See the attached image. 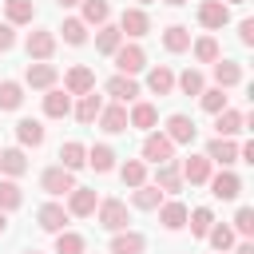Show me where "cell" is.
Returning <instances> with one entry per match:
<instances>
[{"label":"cell","instance_id":"6da1fadb","mask_svg":"<svg viewBox=\"0 0 254 254\" xmlns=\"http://www.w3.org/2000/svg\"><path fill=\"white\" fill-rule=\"evenodd\" d=\"M56 48H60V36H56V28H44V24H36V28L24 36V52H28V60H32V64H52Z\"/></svg>","mask_w":254,"mask_h":254},{"label":"cell","instance_id":"7a4b0ae2","mask_svg":"<svg viewBox=\"0 0 254 254\" xmlns=\"http://www.w3.org/2000/svg\"><path fill=\"white\" fill-rule=\"evenodd\" d=\"M91 218H95L99 230L115 234V230H127V226H131V206H127L123 198H99V206H95Z\"/></svg>","mask_w":254,"mask_h":254},{"label":"cell","instance_id":"3957f363","mask_svg":"<svg viewBox=\"0 0 254 254\" xmlns=\"http://www.w3.org/2000/svg\"><path fill=\"white\" fill-rule=\"evenodd\" d=\"M139 159L147 163V167H159V163H171L175 159V143L155 127V131H147L143 135V143H139Z\"/></svg>","mask_w":254,"mask_h":254},{"label":"cell","instance_id":"277c9868","mask_svg":"<svg viewBox=\"0 0 254 254\" xmlns=\"http://www.w3.org/2000/svg\"><path fill=\"white\" fill-rule=\"evenodd\" d=\"M115 28H119V36H123V40H135V44H139L143 36H151V28H155V24H151L147 8H135V4H131V8H123V12H119Z\"/></svg>","mask_w":254,"mask_h":254},{"label":"cell","instance_id":"5b68a950","mask_svg":"<svg viewBox=\"0 0 254 254\" xmlns=\"http://www.w3.org/2000/svg\"><path fill=\"white\" fill-rule=\"evenodd\" d=\"M111 64H115L119 75H139V71H147V48L135 44V40H123L119 52L111 56Z\"/></svg>","mask_w":254,"mask_h":254},{"label":"cell","instance_id":"8992f818","mask_svg":"<svg viewBox=\"0 0 254 254\" xmlns=\"http://www.w3.org/2000/svg\"><path fill=\"white\" fill-rule=\"evenodd\" d=\"M175 147H190L194 139H198V127H194V119L187 115V111H171L167 119H163V127H159Z\"/></svg>","mask_w":254,"mask_h":254},{"label":"cell","instance_id":"52a82bcc","mask_svg":"<svg viewBox=\"0 0 254 254\" xmlns=\"http://www.w3.org/2000/svg\"><path fill=\"white\" fill-rule=\"evenodd\" d=\"M75 187H79V183H75V175H71V171H64L60 163L40 171V190H44L48 198H67Z\"/></svg>","mask_w":254,"mask_h":254},{"label":"cell","instance_id":"ba28073f","mask_svg":"<svg viewBox=\"0 0 254 254\" xmlns=\"http://www.w3.org/2000/svg\"><path fill=\"white\" fill-rule=\"evenodd\" d=\"M67 222H71V214L64 210L60 198H48L44 206H36V226L44 234H60V230H67Z\"/></svg>","mask_w":254,"mask_h":254},{"label":"cell","instance_id":"9c48e42d","mask_svg":"<svg viewBox=\"0 0 254 254\" xmlns=\"http://www.w3.org/2000/svg\"><path fill=\"white\" fill-rule=\"evenodd\" d=\"M194 20H198V28H206V32L214 36V32H222V28L230 24V8H226L222 0H198Z\"/></svg>","mask_w":254,"mask_h":254},{"label":"cell","instance_id":"30bf717a","mask_svg":"<svg viewBox=\"0 0 254 254\" xmlns=\"http://www.w3.org/2000/svg\"><path fill=\"white\" fill-rule=\"evenodd\" d=\"M24 87H32V91H48V87H60V67L56 64H24V79H20Z\"/></svg>","mask_w":254,"mask_h":254},{"label":"cell","instance_id":"8fae6325","mask_svg":"<svg viewBox=\"0 0 254 254\" xmlns=\"http://www.w3.org/2000/svg\"><path fill=\"white\" fill-rule=\"evenodd\" d=\"M159 127V107L151 103V99H135V103H127V131H155Z\"/></svg>","mask_w":254,"mask_h":254},{"label":"cell","instance_id":"7c38bea8","mask_svg":"<svg viewBox=\"0 0 254 254\" xmlns=\"http://www.w3.org/2000/svg\"><path fill=\"white\" fill-rule=\"evenodd\" d=\"M206 187H210V194H214L218 202H234V198L242 194V179L234 175V167H222V171H214V175L206 179Z\"/></svg>","mask_w":254,"mask_h":254},{"label":"cell","instance_id":"4fadbf2b","mask_svg":"<svg viewBox=\"0 0 254 254\" xmlns=\"http://www.w3.org/2000/svg\"><path fill=\"white\" fill-rule=\"evenodd\" d=\"M16 147H24V151H36V147H44V139H48V127H44V119H32V115H24V119H16Z\"/></svg>","mask_w":254,"mask_h":254},{"label":"cell","instance_id":"5bb4252c","mask_svg":"<svg viewBox=\"0 0 254 254\" xmlns=\"http://www.w3.org/2000/svg\"><path fill=\"white\" fill-rule=\"evenodd\" d=\"M95 206H99V190H95V187H75V190L64 198V210H67L71 218H91Z\"/></svg>","mask_w":254,"mask_h":254},{"label":"cell","instance_id":"9a60e30c","mask_svg":"<svg viewBox=\"0 0 254 254\" xmlns=\"http://www.w3.org/2000/svg\"><path fill=\"white\" fill-rule=\"evenodd\" d=\"M64 91H67L71 99H79V95L95 91V71H91L87 64H71V67L64 71Z\"/></svg>","mask_w":254,"mask_h":254},{"label":"cell","instance_id":"2e32d148","mask_svg":"<svg viewBox=\"0 0 254 254\" xmlns=\"http://www.w3.org/2000/svg\"><path fill=\"white\" fill-rule=\"evenodd\" d=\"M143 87H147V95H159V99L175 95V67H171V64H151Z\"/></svg>","mask_w":254,"mask_h":254},{"label":"cell","instance_id":"e0dca14e","mask_svg":"<svg viewBox=\"0 0 254 254\" xmlns=\"http://www.w3.org/2000/svg\"><path fill=\"white\" fill-rule=\"evenodd\" d=\"M103 91L111 95V103H123V107H127V103H135V99L143 95L139 79H135V75H119V71H115V75L103 83Z\"/></svg>","mask_w":254,"mask_h":254},{"label":"cell","instance_id":"ac0fdd59","mask_svg":"<svg viewBox=\"0 0 254 254\" xmlns=\"http://www.w3.org/2000/svg\"><path fill=\"white\" fill-rule=\"evenodd\" d=\"M179 175H183V183H190V187H206V179L214 175V167H210V159L206 155H187V159H179Z\"/></svg>","mask_w":254,"mask_h":254},{"label":"cell","instance_id":"d6986e66","mask_svg":"<svg viewBox=\"0 0 254 254\" xmlns=\"http://www.w3.org/2000/svg\"><path fill=\"white\" fill-rule=\"evenodd\" d=\"M210 75H214V87H222V91H230V87H238L242 79H246V67L238 64V60H214L210 64Z\"/></svg>","mask_w":254,"mask_h":254},{"label":"cell","instance_id":"ffe728a7","mask_svg":"<svg viewBox=\"0 0 254 254\" xmlns=\"http://www.w3.org/2000/svg\"><path fill=\"white\" fill-rule=\"evenodd\" d=\"M187 214H190V206L183 202V198H163V206H159V222H163V230H187Z\"/></svg>","mask_w":254,"mask_h":254},{"label":"cell","instance_id":"44dd1931","mask_svg":"<svg viewBox=\"0 0 254 254\" xmlns=\"http://www.w3.org/2000/svg\"><path fill=\"white\" fill-rule=\"evenodd\" d=\"M28 151L24 147H0V179H20L28 175Z\"/></svg>","mask_w":254,"mask_h":254},{"label":"cell","instance_id":"7402d4cb","mask_svg":"<svg viewBox=\"0 0 254 254\" xmlns=\"http://www.w3.org/2000/svg\"><path fill=\"white\" fill-rule=\"evenodd\" d=\"M159 40H163V52H171V56H183V52H190V28L187 24H167L163 32H159Z\"/></svg>","mask_w":254,"mask_h":254},{"label":"cell","instance_id":"603a6c76","mask_svg":"<svg viewBox=\"0 0 254 254\" xmlns=\"http://www.w3.org/2000/svg\"><path fill=\"white\" fill-rule=\"evenodd\" d=\"M103 95L99 91H87V95H79L75 103H71V115H75V123H83V127H91L95 119H99V111H103Z\"/></svg>","mask_w":254,"mask_h":254},{"label":"cell","instance_id":"cb8c5ba5","mask_svg":"<svg viewBox=\"0 0 254 254\" xmlns=\"http://www.w3.org/2000/svg\"><path fill=\"white\" fill-rule=\"evenodd\" d=\"M95 127H99L103 135H123V131H127V107H123V103H103Z\"/></svg>","mask_w":254,"mask_h":254},{"label":"cell","instance_id":"d4e9b609","mask_svg":"<svg viewBox=\"0 0 254 254\" xmlns=\"http://www.w3.org/2000/svg\"><path fill=\"white\" fill-rule=\"evenodd\" d=\"M202 155L210 159V167H234V163H238V143H234V139H218V135H214V139L206 143V151H202Z\"/></svg>","mask_w":254,"mask_h":254},{"label":"cell","instance_id":"484cf974","mask_svg":"<svg viewBox=\"0 0 254 254\" xmlns=\"http://www.w3.org/2000/svg\"><path fill=\"white\" fill-rule=\"evenodd\" d=\"M163 198H167V194H163L155 183H143V187L127 190V206H131V210H159Z\"/></svg>","mask_w":254,"mask_h":254},{"label":"cell","instance_id":"4316f807","mask_svg":"<svg viewBox=\"0 0 254 254\" xmlns=\"http://www.w3.org/2000/svg\"><path fill=\"white\" fill-rule=\"evenodd\" d=\"M4 24L32 28L36 24V0H4Z\"/></svg>","mask_w":254,"mask_h":254},{"label":"cell","instance_id":"83f0119b","mask_svg":"<svg viewBox=\"0 0 254 254\" xmlns=\"http://www.w3.org/2000/svg\"><path fill=\"white\" fill-rule=\"evenodd\" d=\"M71 95L64 91V87H48L44 91V119H67L71 115Z\"/></svg>","mask_w":254,"mask_h":254},{"label":"cell","instance_id":"f1b7e54d","mask_svg":"<svg viewBox=\"0 0 254 254\" xmlns=\"http://www.w3.org/2000/svg\"><path fill=\"white\" fill-rule=\"evenodd\" d=\"M242 131H246V115H242L238 107H226V111L214 115V135H218V139H234V135H242Z\"/></svg>","mask_w":254,"mask_h":254},{"label":"cell","instance_id":"f546056e","mask_svg":"<svg viewBox=\"0 0 254 254\" xmlns=\"http://www.w3.org/2000/svg\"><path fill=\"white\" fill-rule=\"evenodd\" d=\"M115 159H119V155H115L111 143H91V147H87V167H91L95 175H111V171L119 167Z\"/></svg>","mask_w":254,"mask_h":254},{"label":"cell","instance_id":"4dcf8cb0","mask_svg":"<svg viewBox=\"0 0 254 254\" xmlns=\"http://www.w3.org/2000/svg\"><path fill=\"white\" fill-rule=\"evenodd\" d=\"M163 194H179L187 183H183V175H179V159H171V163H159L155 167V179H151Z\"/></svg>","mask_w":254,"mask_h":254},{"label":"cell","instance_id":"1f68e13d","mask_svg":"<svg viewBox=\"0 0 254 254\" xmlns=\"http://www.w3.org/2000/svg\"><path fill=\"white\" fill-rule=\"evenodd\" d=\"M107 250H111V254H143V250H147V238L127 226V230H115V234H111Z\"/></svg>","mask_w":254,"mask_h":254},{"label":"cell","instance_id":"d6a6232c","mask_svg":"<svg viewBox=\"0 0 254 254\" xmlns=\"http://www.w3.org/2000/svg\"><path fill=\"white\" fill-rule=\"evenodd\" d=\"M56 36H64V44H67V48H83V44L91 40V28H87L79 16H64V24L56 28Z\"/></svg>","mask_w":254,"mask_h":254},{"label":"cell","instance_id":"836d02e7","mask_svg":"<svg viewBox=\"0 0 254 254\" xmlns=\"http://www.w3.org/2000/svg\"><path fill=\"white\" fill-rule=\"evenodd\" d=\"M56 159H60V167H64V171H71V175H75V171H83V167H87V147H83L79 139H67V143H60V155H56Z\"/></svg>","mask_w":254,"mask_h":254},{"label":"cell","instance_id":"e575fe53","mask_svg":"<svg viewBox=\"0 0 254 254\" xmlns=\"http://www.w3.org/2000/svg\"><path fill=\"white\" fill-rule=\"evenodd\" d=\"M190 56H194V64H214V60H222V44L210 32H202L190 40Z\"/></svg>","mask_w":254,"mask_h":254},{"label":"cell","instance_id":"d590c367","mask_svg":"<svg viewBox=\"0 0 254 254\" xmlns=\"http://www.w3.org/2000/svg\"><path fill=\"white\" fill-rule=\"evenodd\" d=\"M202 87H206V75H202V67H183V71H175V91L179 95H202Z\"/></svg>","mask_w":254,"mask_h":254},{"label":"cell","instance_id":"8d00e7d4","mask_svg":"<svg viewBox=\"0 0 254 254\" xmlns=\"http://www.w3.org/2000/svg\"><path fill=\"white\" fill-rule=\"evenodd\" d=\"M79 20L87 28H103V24H111V4L107 0H83L79 4Z\"/></svg>","mask_w":254,"mask_h":254},{"label":"cell","instance_id":"74e56055","mask_svg":"<svg viewBox=\"0 0 254 254\" xmlns=\"http://www.w3.org/2000/svg\"><path fill=\"white\" fill-rule=\"evenodd\" d=\"M119 179H123V187H127V190H135V187L151 183V175H147V163H143V159H123V163H119Z\"/></svg>","mask_w":254,"mask_h":254},{"label":"cell","instance_id":"f35d334b","mask_svg":"<svg viewBox=\"0 0 254 254\" xmlns=\"http://www.w3.org/2000/svg\"><path fill=\"white\" fill-rule=\"evenodd\" d=\"M202 242H210V250H214V254H230V246L238 242V234L230 230V222H214V226L206 230V238H202Z\"/></svg>","mask_w":254,"mask_h":254},{"label":"cell","instance_id":"ab89813d","mask_svg":"<svg viewBox=\"0 0 254 254\" xmlns=\"http://www.w3.org/2000/svg\"><path fill=\"white\" fill-rule=\"evenodd\" d=\"M28 87L20 83V79H0V111H20L24 107V95Z\"/></svg>","mask_w":254,"mask_h":254},{"label":"cell","instance_id":"60d3db41","mask_svg":"<svg viewBox=\"0 0 254 254\" xmlns=\"http://www.w3.org/2000/svg\"><path fill=\"white\" fill-rule=\"evenodd\" d=\"M214 222H218V218H214V210H210V206H194V210L187 214V226H190V238H198V242L206 238V230H210Z\"/></svg>","mask_w":254,"mask_h":254},{"label":"cell","instance_id":"b9f144b4","mask_svg":"<svg viewBox=\"0 0 254 254\" xmlns=\"http://www.w3.org/2000/svg\"><path fill=\"white\" fill-rule=\"evenodd\" d=\"M56 238V254H87V238L79 234V230H60V234H52Z\"/></svg>","mask_w":254,"mask_h":254},{"label":"cell","instance_id":"7bdbcfd3","mask_svg":"<svg viewBox=\"0 0 254 254\" xmlns=\"http://www.w3.org/2000/svg\"><path fill=\"white\" fill-rule=\"evenodd\" d=\"M119 44H123V36H119V28H115V24L95 28V52H99V56H115V52H119Z\"/></svg>","mask_w":254,"mask_h":254},{"label":"cell","instance_id":"ee69618b","mask_svg":"<svg viewBox=\"0 0 254 254\" xmlns=\"http://www.w3.org/2000/svg\"><path fill=\"white\" fill-rule=\"evenodd\" d=\"M198 107H202L206 115H218V111H226V107H230V95H226L222 87H214V83H210V87H202Z\"/></svg>","mask_w":254,"mask_h":254},{"label":"cell","instance_id":"f6af8a7d","mask_svg":"<svg viewBox=\"0 0 254 254\" xmlns=\"http://www.w3.org/2000/svg\"><path fill=\"white\" fill-rule=\"evenodd\" d=\"M20 206H24V190H20V183H16V179H0V210L12 214V210H20Z\"/></svg>","mask_w":254,"mask_h":254},{"label":"cell","instance_id":"bcb514c9","mask_svg":"<svg viewBox=\"0 0 254 254\" xmlns=\"http://www.w3.org/2000/svg\"><path fill=\"white\" fill-rule=\"evenodd\" d=\"M230 230H234L238 238H254V206H238V210H234Z\"/></svg>","mask_w":254,"mask_h":254},{"label":"cell","instance_id":"7dc6e473","mask_svg":"<svg viewBox=\"0 0 254 254\" xmlns=\"http://www.w3.org/2000/svg\"><path fill=\"white\" fill-rule=\"evenodd\" d=\"M238 44H242V48H254V20H250V16L238 20Z\"/></svg>","mask_w":254,"mask_h":254},{"label":"cell","instance_id":"c3c4849f","mask_svg":"<svg viewBox=\"0 0 254 254\" xmlns=\"http://www.w3.org/2000/svg\"><path fill=\"white\" fill-rule=\"evenodd\" d=\"M12 48H16V28L0 20V56H4V52H12Z\"/></svg>","mask_w":254,"mask_h":254},{"label":"cell","instance_id":"681fc988","mask_svg":"<svg viewBox=\"0 0 254 254\" xmlns=\"http://www.w3.org/2000/svg\"><path fill=\"white\" fill-rule=\"evenodd\" d=\"M230 254H254V238H238V242L230 246Z\"/></svg>","mask_w":254,"mask_h":254},{"label":"cell","instance_id":"f907efd6","mask_svg":"<svg viewBox=\"0 0 254 254\" xmlns=\"http://www.w3.org/2000/svg\"><path fill=\"white\" fill-rule=\"evenodd\" d=\"M56 4H60V12H67V8H79L83 0H56Z\"/></svg>","mask_w":254,"mask_h":254},{"label":"cell","instance_id":"816d5d0a","mask_svg":"<svg viewBox=\"0 0 254 254\" xmlns=\"http://www.w3.org/2000/svg\"><path fill=\"white\" fill-rule=\"evenodd\" d=\"M4 230H8V214L0 210V234H4Z\"/></svg>","mask_w":254,"mask_h":254},{"label":"cell","instance_id":"f5cc1de1","mask_svg":"<svg viewBox=\"0 0 254 254\" xmlns=\"http://www.w3.org/2000/svg\"><path fill=\"white\" fill-rule=\"evenodd\" d=\"M163 4H171V8H183V4H190V0H163Z\"/></svg>","mask_w":254,"mask_h":254},{"label":"cell","instance_id":"db71d44e","mask_svg":"<svg viewBox=\"0 0 254 254\" xmlns=\"http://www.w3.org/2000/svg\"><path fill=\"white\" fill-rule=\"evenodd\" d=\"M222 4H226V8H234V4H246V0H222Z\"/></svg>","mask_w":254,"mask_h":254},{"label":"cell","instance_id":"11a10c76","mask_svg":"<svg viewBox=\"0 0 254 254\" xmlns=\"http://www.w3.org/2000/svg\"><path fill=\"white\" fill-rule=\"evenodd\" d=\"M147 4H155V0H135V8H147Z\"/></svg>","mask_w":254,"mask_h":254},{"label":"cell","instance_id":"9f6ffc18","mask_svg":"<svg viewBox=\"0 0 254 254\" xmlns=\"http://www.w3.org/2000/svg\"><path fill=\"white\" fill-rule=\"evenodd\" d=\"M20 254H44V250H36V246H32V250H20Z\"/></svg>","mask_w":254,"mask_h":254}]
</instances>
